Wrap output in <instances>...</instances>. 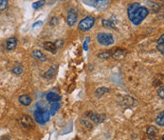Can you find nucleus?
<instances>
[{
    "instance_id": "obj_22",
    "label": "nucleus",
    "mask_w": 164,
    "mask_h": 140,
    "mask_svg": "<svg viewBox=\"0 0 164 140\" xmlns=\"http://www.w3.org/2000/svg\"><path fill=\"white\" fill-rule=\"evenodd\" d=\"M111 53H112L111 51H105V52H103V53L98 54V57H100L102 59H107V58L111 57Z\"/></svg>"
},
{
    "instance_id": "obj_24",
    "label": "nucleus",
    "mask_w": 164,
    "mask_h": 140,
    "mask_svg": "<svg viewBox=\"0 0 164 140\" xmlns=\"http://www.w3.org/2000/svg\"><path fill=\"white\" fill-rule=\"evenodd\" d=\"M103 26L105 28H107V29H114L115 28L113 22H111L110 20H106V19H104L103 20Z\"/></svg>"
},
{
    "instance_id": "obj_18",
    "label": "nucleus",
    "mask_w": 164,
    "mask_h": 140,
    "mask_svg": "<svg viewBox=\"0 0 164 140\" xmlns=\"http://www.w3.org/2000/svg\"><path fill=\"white\" fill-rule=\"evenodd\" d=\"M84 1L90 6L98 7V6H101L102 4H104L106 0H84Z\"/></svg>"
},
{
    "instance_id": "obj_16",
    "label": "nucleus",
    "mask_w": 164,
    "mask_h": 140,
    "mask_svg": "<svg viewBox=\"0 0 164 140\" xmlns=\"http://www.w3.org/2000/svg\"><path fill=\"white\" fill-rule=\"evenodd\" d=\"M109 92V89L107 88H105V87H101L99 89H97L96 92H95V96L97 98H101L103 95H105V93H108Z\"/></svg>"
},
{
    "instance_id": "obj_25",
    "label": "nucleus",
    "mask_w": 164,
    "mask_h": 140,
    "mask_svg": "<svg viewBox=\"0 0 164 140\" xmlns=\"http://www.w3.org/2000/svg\"><path fill=\"white\" fill-rule=\"evenodd\" d=\"M9 0H0V12H3L8 7Z\"/></svg>"
},
{
    "instance_id": "obj_3",
    "label": "nucleus",
    "mask_w": 164,
    "mask_h": 140,
    "mask_svg": "<svg viewBox=\"0 0 164 140\" xmlns=\"http://www.w3.org/2000/svg\"><path fill=\"white\" fill-rule=\"evenodd\" d=\"M97 41L102 46H111L114 44V37L111 33L100 32L97 34Z\"/></svg>"
},
{
    "instance_id": "obj_26",
    "label": "nucleus",
    "mask_w": 164,
    "mask_h": 140,
    "mask_svg": "<svg viewBox=\"0 0 164 140\" xmlns=\"http://www.w3.org/2000/svg\"><path fill=\"white\" fill-rule=\"evenodd\" d=\"M89 41H90L89 37H86L85 38V41L84 42V50L85 51H87L88 50V43H89Z\"/></svg>"
},
{
    "instance_id": "obj_2",
    "label": "nucleus",
    "mask_w": 164,
    "mask_h": 140,
    "mask_svg": "<svg viewBox=\"0 0 164 140\" xmlns=\"http://www.w3.org/2000/svg\"><path fill=\"white\" fill-rule=\"evenodd\" d=\"M34 119L37 123L44 125L50 119V114L44 108H38L34 111Z\"/></svg>"
},
{
    "instance_id": "obj_6",
    "label": "nucleus",
    "mask_w": 164,
    "mask_h": 140,
    "mask_svg": "<svg viewBox=\"0 0 164 140\" xmlns=\"http://www.w3.org/2000/svg\"><path fill=\"white\" fill-rule=\"evenodd\" d=\"M21 126L25 129H31V128H33V121H32V119L28 116V115H23L20 120H19Z\"/></svg>"
},
{
    "instance_id": "obj_28",
    "label": "nucleus",
    "mask_w": 164,
    "mask_h": 140,
    "mask_svg": "<svg viewBox=\"0 0 164 140\" xmlns=\"http://www.w3.org/2000/svg\"><path fill=\"white\" fill-rule=\"evenodd\" d=\"M57 22H58V18H57V17H52V18L50 19V25H51V26L56 25Z\"/></svg>"
},
{
    "instance_id": "obj_21",
    "label": "nucleus",
    "mask_w": 164,
    "mask_h": 140,
    "mask_svg": "<svg viewBox=\"0 0 164 140\" xmlns=\"http://www.w3.org/2000/svg\"><path fill=\"white\" fill-rule=\"evenodd\" d=\"M46 3H47L46 0H39V1H36V2H34L33 4H32V8L35 9V10L40 9V8H42Z\"/></svg>"
},
{
    "instance_id": "obj_7",
    "label": "nucleus",
    "mask_w": 164,
    "mask_h": 140,
    "mask_svg": "<svg viewBox=\"0 0 164 140\" xmlns=\"http://www.w3.org/2000/svg\"><path fill=\"white\" fill-rule=\"evenodd\" d=\"M125 55H126V51L123 49H120V48L116 49L114 53H111V56L115 58L116 60H121L122 58L125 57Z\"/></svg>"
},
{
    "instance_id": "obj_15",
    "label": "nucleus",
    "mask_w": 164,
    "mask_h": 140,
    "mask_svg": "<svg viewBox=\"0 0 164 140\" xmlns=\"http://www.w3.org/2000/svg\"><path fill=\"white\" fill-rule=\"evenodd\" d=\"M46 97H47V100L49 101V102H59L62 99V97L59 94H57L53 92H49Z\"/></svg>"
},
{
    "instance_id": "obj_27",
    "label": "nucleus",
    "mask_w": 164,
    "mask_h": 140,
    "mask_svg": "<svg viewBox=\"0 0 164 140\" xmlns=\"http://www.w3.org/2000/svg\"><path fill=\"white\" fill-rule=\"evenodd\" d=\"M157 94H158V96H159L161 99L164 98V92H163V87H162V86H161V88L158 89V91H157Z\"/></svg>"
},
{
    "instance_id": "obj_1",
    "label": "nucleus",
    "mask_w": 164,
    "mask_h": 140,
    "mask_svg": "<svg viewBox=\"0 0 164 140\" xmlns=\"http://www.w3.org/2000/svg\"><path fill=\"white\" fill-rule=\"evenodd\" d=\"M127 14L129 20L134 25H140L149 14V10L146 7L141 6L139 3H133L129 5Z\"/></svg>"
},
{
    "instance_id": "obj_12",
    "label": "nucleus",
    "mask_w": 164,
    "mask_h": 140,
    "mask_svg": "<svg viewBox=\"0 0 164 140\" xmlns=\"http://www.w3.org/2000/svg\"><path fill=\"white\" fill-rule=\"evenodd\" d=\"M146 133H147V135H148V137L150 139H155L157 136V134H158V131H157V129L156 127L150 126L146 130Z\"/></svg>"
},
{
    "instance_id": "obj_29",
    "label": "nucleus",
    "mask_w": 164,
    "mask_h": 140,
    "mask_svg": "<svg viewBox=\"0 0 164 140\" xmlns=\"http://www.w3.org/2000/svg\"><path fill=\"white\" fill-rule=\"evenodd\" d=\"M38 25H39V26H40V25H42V21H37L36 23H34L33 25H32V28H35V27H36V26H38Z\"/></svg>"
},
{
    "instance_id": "obj_20",
    "label": "nucleus",
    "mask_w": 164,
    "mask_h": 140,
    "mask_svg": "<svg viewBox=\"0 0 164 140\" xmlns=\"http://www.w3.org/2000/svg\"><path fill=\"white\" fill-rule=\"evenodd\" d=\"M164 113L163 112H161L158 115H157V117L156 118V123L158 125V126H160V127H163L164 126V115H163Z\"/></svg>"
},
{
    "instance_id": "obj_5",
    "label": "nucleus",
    "mask_w": 164,
    "mask_h": 140,
    "mask_svg": "<svg viewBox=\"0 0 164 140\" xmlns=\"http://www.w3.org/2000/svg\"><path fill=\"white\" fill-rule=\"evenodd\" d=\"M78 19V15L77 13L74 9L69 10V12L68 13V16H67V23L69 27H72L76 24Z\"/></svg>"
},
{
    "instance_id": "obj_10",
    "label": "nucleus",
    "mask_w": 164,
    "mask_h": 140,
    "mask_svg": "<svg viewBox=\"0 0 164 140\" xmlns=\"http://www.w3.org/2000/svg\"><path fill=\"white\" fill-rule=\"evenodd\" d=\"M18 101L21 105H24V106H29L32 102V99L28 94H22L19 96Z\"/></svg>"
},
{
    "instance_id": "obj_8",
    "label": "nucleus",
    "mask_w": 164,
    "mask_h": 140,
    "mask_svg": "<svg viewBox=\"0 0 164 140\" xmlns=\"http://www.w3.org/2000/svg\"><path fill=\"white\" fill-rule=\"evenodd\" d=\"M17 43H18L17 38H16L15 36H12V37H10V38L7 40V42H6V49H7L8 51H13V50H14V49L16 48Z\"/></svg>"
},
{
    "instance_id": "obj_23",
    "label": "nucleus",
    "mask_w": 164,
    "mask_h": 140,
    "mask_svg": "<svg viewBox=\"0 0 164 140\" xmlns=\"http://www.w3.org/2000/svg\"><path fill=\"white\" fill-rule=\"evenodd\" d=\"M12 73H13V75L20 76V75H22V74H23V69H22L21 67H19V66H15V67H13V70H12Z\"/></svg>"
},
{
    "instance_id": "obj_4",
    "label": "nucleus",
    "mask_w": 164,
    "mask_h": 140,
    "mask_svg": "<svg viewBox=\"0 0 164 140\" xmlns=\"http://www.w3.org/2000/svg\"><path fill=\"white\" fill-rule=\"evenodd\" d=\"M95 24V18L93 16H86L79 23V29L82 31H88Z\"/></svg>"
},
{
    "instance_id": "obj_11",
    "label": "nucleus",
    "mask_w": 164,
    "mask_h": 140,
    "mask_svg": "<svg viewBox=\"0 0 164 140\" xmlns=\"http://www.w3.org/2000/svg\"><path fill=\"white\" fill-rule=\"evenodd\" d=\"M44 49L47 51V52H49V53H56V52H57V47H56V45H55V43H53V42H46V43H44Z\"/></svg>"
},
{
    "instance_id": "obj_17",
    "label": "nucleus",
    "mask_w": 164,
    "mask_h": 140,
    "mask_svg": "<svg viewBox=\"0 0 164 140\" xmlns=\"http://www.w3.org/2000/svg\"><path fill=\"white\" fill-rule=\"evenodd\" d=\"M156 49L158 52H160V53H164V34H161L160 37L157 40V45H156Z\"/></svg>"
},
{
    "instance_id": "obj_19",
    "label": "nucleus",
    "mask_w": 164,
    "mask_h": 140,
    "mask_svg": "<svg viewBox=\"0 0 164 140\" xmlns=\"http://www.w3.org/2000/svg\"><path fill=\"white\" fill-rule=\"evenodd\" d=\"M60 108H61V105L58 102H52V105H51L50 110H49L50 115H54L57 113V111L60 110Z\"/></svg>"
},
{
    "instance_id": "obj_13",
    "label": "nucleus",
    "mask_w": 164,
    "mask_h": 140,
    "mask_svg": "<svg viewBox=\"0 0 164 140\" xmlns=\"http://www.w3.org/2000/svg\"><path fill=\"white\" fill-rule=\"evenodd\" d=\"M87 115H88V117L90 118V120L93 121L95 124H99V123L103 122V120H104V119H102V115H98V114H96V113H88Z\"/></svg>"
},
{
    "instance_id": "obj_14",
    "label": "nucleus",
    "mask_w": 164,
    "mask_h": 140,
    "mask_svg": "<svg viewBox=\"0 0 164 140\" xmlns=\"http://www.w3.org/2000/svg\"><path fill=\"white\" fill-rule=\"evenodd\" d=\"M56 70H57V65H52V66L48 70V71L45 73V75H44L45 78H47V79H51V78L54 76V75H55Z\"/></svg>"
},
{
    "instance_id": "obj_9",
    "label": "nucleus",
    "mask_w": 164,
    "mask_h": 140,
    "mask_svg": "<svg viewBox=\"0 0 164 140\" xmlns=\"http://www.w3.org/2000/svg\"><path fill=\"white\" fill-rule=\"evenodd\" d=\"M31 56L35 58L36 60L38 61H41V62H45L47 60V56L39 50H34L33 52L31 53Z\"/></svg>"
}]
</instances>
